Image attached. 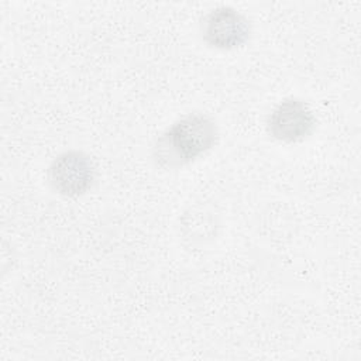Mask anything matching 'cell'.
Masks as SVG:
<instances>
[{
	"label": "cell",
	"instance_id": "3",
	"mask_svg": "<svg viewBox=\"0 0 361 361\" xmlns=\"http://www.w3.org/2000/svg\"><path fill=\"white\" fill-rule=\"evenodd\" d=\"M251 31L248 17L231 6L212 8L200 23L203 41L210 48L220 51H233L244 47L251 38Z\"/></svg>",
	"mask_w": 361,
	"mask_h": 361
},
{
	"label": "cell",
	"instance_id": "5",
	"mask_svg": "<svg viewBox=\"0 0 361 361\" xmlns=\"http://www.w3.org/2000/svg\"><path fill=\"white\" fill-rule=\"evenodd\" d=\"M185 224H192L193 227H182V234L183 237L190 241V244H203L204 241H207V238L204 237V234L202 233V228L213 235L216 234V217L213 216L212 212L207 210H193L190 209L189 213H185L183 216V221Z\"/></svg>",
	"mask_w": 361,
	"mask_h": 361
},
{
	"label": "cell",
	"instance_id": "2",
	"mask_svg": "<svg viewBox=\"0 0 361 361\" xmlns=\"http://www.w3.org/2000/svg\"><path fill=\"white\" fill-rule=\"evenodd\" d=\"M97 171L92 157L79 149L56 155L47 169L51 189L63 197L86 195L96 183Z\"/></svg>",
	"mask_w": 361,
	"mask_h": 361
},
{
	"label": "cell",
	"instance_id": "1",
	"mask_svg": "<svg viewBox=\"0 0 361 361\" xmlns=\"http://www.w3.org/2000/svg\"><path fill=\"white\" fill-rule=\"evenodd\" d=\"M219 140V127L212 116L193 111L166 127L152 145V161L161 169H179L206 155Z\"/></svg>",
	"mask_w": 361,
	"mask_h": 361
},
{
	"label": "cell",
	"instance_id": "4",
	"mask_svg": "<svg viewBox=\"0 0 361 361\" xmlns=\"http://www.w3.org/2000/svg\"><path fill=\"white\" fill-rule=\"evenodd\" d=\"M317 120L309 104L299 97H286L281 100L268 114V134L285 144H295L309 138Z\"/></svg>",
	"mask_w": 361,
	"mask_h": 361
}]
</instances>
